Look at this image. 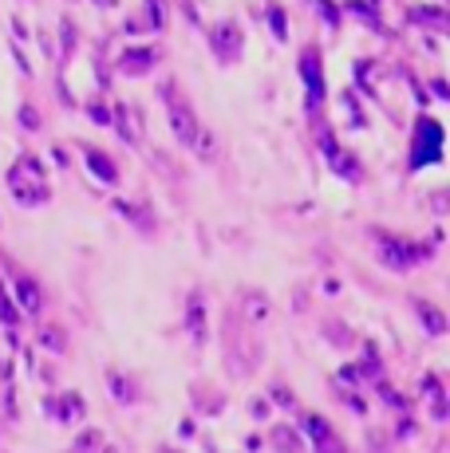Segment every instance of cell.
<instances>
[{"label":"cell","mask_w":450,"mask_h":453,"mask_svg":"<svg viewBox=\"0 0 450 453\" xmlns=\"http://www.w3.org/2000/svg\"><path fill=\"white\" fill-rule=\"evenodd\" d=\"M265 450L273 453H308L305 434L296 430V422H273L265 430Z\"/></svg>","instance_id":"e0dca14e"},{"label":"cell","mask_w":450,"mask_h":453,"mask_svg":"<svg viewBox=\"0 0 450 453\" xmlns=\"http://www.w3.org/2000/svg\"><path fill=\"white\" fill-rule=\"evenodd\" d=\"M154 453H186V450H182V445H174V441H158V445H154Z\"/></svg>","instance_id":"f35d334b"},{"label":"cell","mask_w":450,"mask_h":453,"mask_svg":"<svg viewBox=\"0 0 450 453\" xmlns=\"http://www.w3.org/2000/svg\"><path fill=\"white\" fill-rule=\"evenodd\" d=\"M193 438H198V418H193V414H186V418L178 422V441L186 445V441H193Z\"/></svg>","instance_id":"8d00e7d4"},{"label":"cell","mask_w":450,"mask_h":453,"mask_svg":"<svg viewBox=\"0 0 450 453\" xmlns=\"http://www.w3.org/2000/svg\"><path fill=\"white\" fill-rule=\"evenodd\" d=\"M415 434H418V418H415V410L399 414V418H395V426H391V438H395V441H411Z\"/></svg>","instance_id":"f1b7e54d"},{"label":"cell","mask_w":450,"mask_h":453,"mask_svg":"<svg viewBox=\"0 0 450 453\" xmlns=\"http://www.w3.org/2000/svg\"><path fill=\"white\" fill-rule=\"evenodd\" d=\"M316 146H320V154H324V162H328V170L332 173H340L344 182H352V186H359L364 177H368V170H364V162L352 154V150H344L336 142V134L328 130V123H324V130L316 126Z\"/></svg>","instance_id":"9c48e42d"},{"label":"cell","mask_w":450,"mask_h":453,"mask_svg":"<svg viewBox=\"0 0 450 453\" xmlns=\"http://www.w3.org/2000/svg\"><path fill=\"white\" fill-rule=\"evenodd\" d=\"M8 193L12 201L24 205V209H40V205L51 201V182H48V166L44 158L24 150V154L8 166Z\"/></svg>","instance_id":"277c9868"},{"label":"cell","mask_w":450,"mask_h":453,"mask_svg":"<svg viewBox=\"0 0 450 453\" xmlns=\"http://www.w3.org/2000/svg\"><path fill=\"white\" fill-rule=\"evenodd\" d=\"M368 241H371L375 260H379L387 272L403 276V272H415V268L431 265L434 256H438V241H442V236L434 233L431 241H418V236L395 233V229H383V225H371Z\"/></svg>","instance_id":"7a4b0ae2"},{"label":"cell","mask_w":450,"mask_h":453,"mask_svg":"<svg viewBox=\"0 0 450 453\" xmlns=\"http://www.w3.org/2000/svg\"><path fill=\"white\" fill-rule=\"evenodd\" d=\"M442 126H438V119H431V114H418L415 119V134H411V158H407V170H427V166H434V162H442Z\"/></svg>","instance_id":"8992f818"},{"label":"cell","mask_w":450,"mask_h":453,"mask_svg":"<svg viewBox=\"0 0 450 453\" xmlns=\"http://www.w3.org/2000/svg\"><path fill=\"white\" fill-rule=\"evenodd\" d=\"M296 430L305 434L308 453H355L336 430V422L320 410H296Z\"/></svg>","instance_id":"5b68a950"},{"label":"cell","mask_w":450,"mask_h":453,"mask_svg":"<svg viewBox=\"0 0 450 453\" xmlns=\"http://www.w3.org/2000/svg\"><path fill=\"white\" fill-rule=\"evenodd\" d=\"M209 47H213V56L222 67H233V63H241V51H245V32L237 20H222V24H213L209 28Z\"/></svg>","instance_id":"7c38bea8"},{"label":"cell","mask_w":450,"mask_h":453,"mask_svg":"<svg viewBox=\"0 0 450 453\" xmlns=\"http://www.w3.org/2000/svg\"><path fill=\"white\" fill-rule=\"evenodd\" d=\"M411 315H415V323L423 328L427 339H442V335L450 331L447 312H442L434 299H427V296H411Z\"/></svg>","instance_id":"2e32d148"},{"label":"cell","mask_w":450,"mask_h":453,"mask_svg":"<svg viewBox=\"0 0 450 453\" xmlns=\"http://www.w3.org/2000/svg\"><path fill=\"white\" fill-rule=\"evenodd\" d=\"M83 162H87V170L95 173L103 186H119V162H115L107 150H99V146H91V142H83Z\"/></svg>","instance_id":"ffe728a7"},{"label":"cell","mask_w":450,"mask_h":453,"mask_svg":"<svg viewBox=\"0 0 450 453\" xmlns=\"http://www.w3.org/2000/svg\"><path fill=\"white\" fill-rule=\"evenodd\" d=\"M269 28H273L276 40H289V24H285V8H269Z\"/></svg>","instance_id":"836d02e7"},{"label":"cell","mask_w":450,"mask_h":453,"mask_svg":"<svg viewBox=\"0 0 450 453\" xmlns=\"http://www.w3.org/2000/svg\"><path fill=\"white\" fill-rule=\"evenodd\" d=\"M103 387H107V394H111L123 410L139 406V402L146 398L143 378L134 375V371H123V367H107V371H103Z\"/></svg>","instance_id":"4fadbf2b"},{"label":"cell","mask_w":450,"mask_h":453,"mask_svg":"<svg viewBox=\"0 0 450 453\" xmlns=\"http://www.w3.org/2000/svg\"><path fill=\"white\" fill-rule=\"evenodd\" d=\"M190 398H193V418H222L225 402H229V394L217 382H209V378L190 382Z\"/></svg>","instance_id":"9a60e30c"},{"label":"cell","mask_w":450,"mask_h":453,"mask_svg":"<svg viewBox=\"0 0 450 453\" xmlns=\"http://www.w3.org/2000/svg\"><path fill=\"white\" fill-rule=\"evenodd\" d=\"M320 331H324V339H328L332 347H340V351H352V347L359 343V335H355L344 319H336V315H332V319H324Z\"/></svg>","instance_id":"cb8c5ba5"},{"label":"cell","mask_w":450,"mask_h":453,"mask_svg":"<svg viewBox=\"0 0 450 453\" xmlns=\"http://www.w3.org/2000/svg\"><path fill=\"white\" fill-rule=\"evenodd\" d=\"M87 114H91V123H99V126H111V107L107 103H87Z\"/></svg>","instance_id":"d590c367"},{"label":"cell","mask_w":450,"mask_h":453,"mask_svg":"<svg viewBox=\"0 0 450 453\" xmlns=\"http://www.w3.org/2000/svg\"><path fill=\"white\" fill-rule=\"evenodd\" d=\"M20 126H24V130H40V126H44V119H40V110H36L32 103L20 107Z\"/></svg>","instance_id":"e575fe53"},{"label":"cell","mask_w":450,"mask_h":453,"mask_svg":"<svg viewBox=\"0 0 450 453\" xmlns=\"http://www.w3.org/2000/svg\"><path fill=\"white\" fill-rule=\"evenodd\" d=\"M245 453H265V434H249L245 438Z\"/></svg>","instance_id":"74e56055"},{"label":"cell","mask_w":450,"mask_h":453,"mask_svg":"<svg viewBox=\"0 0 450 453\" xmlns=\"http://www.w3.org/2000/svg\"><path fill=\"white\" fill-rule=\"evenodd\" d=\"M265 398L273 402V410H285V414H296V410H300V398H296V391H292L285 378H273L269 391H265Z\"/></svg>","instance_id":"d4e9b609"},{"label":"cell","mask_w":450,"mask_h":453,"mask_svg":"<svg viewBox=\"0 0 450 453\" xmlns=\"http://www.w3.org/2000/svg\"><path fill=\"white\" fill-rule=\"evenodd\" d=\"M32 343L48 355H71V335L64 323H51V319H36V335Z\"/></svg>","instance_id":"ac0fdd59"},{"label":"cell","mask_w":450,"mask_h":453,"mask_svg":"<svg viewBox=\"0 0 450 453\" xmlns=\"http://www.w3.org/2000/svg\"><path fill=\"white\" fill-rule=\"evenodd\" d=\"M20 406H16V382H4L0 391V422H16Z\"/></svg>","instance_id":"83f0119b"},{"label":"cell","mask_w":450,"mask_h":453,"mask_svg":"<svg viewBox=\"0 0 450 453\" xmlns=\"http://www.w3.org/2000/svg\"><path fill=\"white\" fill-rule=\"evenodd\" d=\"M233 308L257 328V323H265L269 319V308H273V299H269V292H261V288H241L237 292V299H233Z\"/></svg>","instance_id":"d6986e66"},{"label":"cell","mask_w":450,"mask_h":453,"mask_svg":"<svg viewBox=\"0 0 450 453\" xmlns=\"http://www.w3.org/2000/svg\"><path fill=\"white\" fill-rule=\"evenodd\" d=\"M158 99L166 103V119H170L174 138L182 142V146H190L193 154H202L206 162H213V158H217V142H213V134L202 126L198 110L190 107V99L178 91L174 83H162V87H158Z\"/></svg>","instance_id":"3957f363"},{"label":"cell","mask_w":450,"mask_h":453,"mask_svg":"<svg viewBox=\"0 0 450 453\" xmlns=\"http://www.w3.org/2000/svg\"><path fill=\"white\" fill-rule=\"evenodd\" d=\"M371 391H375V398H379L387 410H395V414H407V410H415V398H407V394H403L395 382H387V375L375 378V382H371Z\"/></svg>","instance_id":"603a6c76"},{"label":"cell","mask_w":450,"mask_h":453,"mask_svg":"<svg viewBox=\"0 0 450 453\" xmlns=\"http://www.w3.org/2000/svg\"><path fill=\"white\" fill-rule=\"evenodd\" d=\"M115 213L127 221V225H134V233H143V236L158 233V217H154L143 201H115Z\"/></svg>","instance_id":"7402d4cb"},{"label":"cell","mask_w":450,"mask_h":453,"mask_svg":"<svg viewBox=\"0 0 450 453\" xmlns=\"http://www.w3.org/2000/svg\"><path fill=\"white\" fill-rule=\"evenodd\" d=\"M359 351H355V371H359V378L364 382H375V378H383L387 375V363H383V355H379V347L371 343V339H359Z\"/></svg>","instance_id":"44dd1931"},{"label":"cell","mask_w":450,"mask_h":453,"mask_svg":"<svg viewBox=\"0 0 450 453\" xmlns=\"http://www.w3.org/2000/svg\"><path fill=\"white\" fill-rule=\"evenodd\" d=\"M245 410H249L253 422H269V418H273V402H269L265 394H253V398L245 402Z\"/></svg>","instance_id":"4dcf8cb0"},{"label":"cell","mask_w":450,"mask_h":453,"mask_svg":"<svg viewBox=\"0 0 450 453\" xmlns=\"http://www.w3.org/2000/svg\"><path fill=\"white\" fill-rule=\"evenodd\" d=\"M20 323H24V312L16 308V299L4 292V296H0V328H16L20 331Z\"/></svg>","instance_id":"f546056e"},{"label":"cell","mask_w":450,"mask_h":453,"mask_svg":"<svg viewBox=\"0 0 450 453\" xmlns=\"http://www.w3.org/2000/svg\"><path fill=\"white\" fill-rule=\"evenodd\" d=\"M217 339H222V363L233 378H253L261 371V363H265V343L257 339V328H253L233 304L222 308Z\"/></svg>","instance_id":"6da1fadb"},{"label":"cell","mask_w":450,"mask_h":453,"mask_svg":"<svg viewBox=\"0 0 450 453\" xmlns=\"http://www.w3.org/2000/svg\"><path fill=\"white\" fill-rule=\"evenodd\" d=\"M296 71L305 79V107L312 119H320V107L328 99V79H324V56L316 44L300 47V60H296Z\"/></svg>","instance_id":"ba28073f"},{"label":"cell","mask_w":450,"mask_h":453,"mask_svg":"<svg viewBox=\"0 0 450 453\" xmlns=\"http://www.w3.org/2000/svg\"><path fill=\"white\" fill-rule=\"evenodd\" d=\"M336 398H340V406L344 410H352L355 418H368V398H364V394H359V387H340L336 382Z\"/></svg>","instance_id":"4316f807"},{"label":"cell","mask_w":450,"mask_h":453,"mask_svg":"<svg viewBox=\"0 0 450 453\" xmlns=\"http://www.w3.org/2000/svg\"><path fill=\"white\" fill-rule=\"evenodd\" d=\"M95 4H103V0H95Z\"/></svg>","instance_id":"60d3db41"},{"label":"cell","mask_w":450,"mask_h":453,"mask_svg":"<svg viewBox=\"0 0 450 453\" xmlns=\"http://www.w3.org/2000/svg\"><path fill=\"white\" fill-rule=\"evenodd\" d=\"M182 331H186L190 347H198V351L213 339V331H209V308H206V288H202V284H193L190 292H186V304H182Z\"/></svg>","instance_id":"8fae6325"},{"label":"cell","mask_w":450,"mask_h":453,"mask_svg":"<svg viewBox=\"0 0 450 453\" xmlns=\"http://www.w3.org/2000/svg\"><path fill=\"white\" fill-rule=\"evenodd\" d=\"M411 20H415V24H427V28H447V12H442V8H415Z\"/></svg>","instance_id":"1f68e13d"},{"label":"cell","mask_w":450,"mask_h":453,"mask_svg":"<svg viewBox=\"0 0 450 453\" xmlns=\"http://www.w3.org/2000/svg\"><path fill=\"white\" fill-rule=\"evenodd\" d=\"M364 445H368V453H391V441H387V430H375V426L368 430V438H364Z\"/></svg>","instance_id":"d6a6232c"},{"label":"cell","mask_w":450,"mask_h":453,"mask_svg":"<svg viewBox=\"0 0 450 453\" xmlns=\"http://www.w3.org/2000/svg\"><path fill=\"white\" fill-rule=\"evenodd\" d=\"M158 63H162V47L158 44H139V47H127V51L115 60V71L127 75V79H143V75H150Z\"/></svg>","instance_id":"5bb4252c"},{"label":"cell","mask_w":450,"mask_h":453,"mask_svg":"<svg viewBox=\"0 0 450 453\" xmlns=\"http://www.w3.org/2000/svg\"><path fill=\"white\" fill-rule=\"evenodd\" d=\"M107 434L99 430V426H80V434L71 438V445H67V453H99L103 445H107Z\"/></svg>","instance_id":"484cf974"},{"label":"cell","mask_w":450,"mask_h":453,"mask_svg":"<svg viewBox=\"0 0 450 453\" xmlns=\"http://www.w3.org/2000/svg\"><path fill=\"white\" fill-rule=\"evenodd\" d=\"M8 280H12V299H16V308L24 312V319H40V315L48 312V292H44V284H40V276L36 272H28V268H16L12 260H8Z\"/></svg>","instance_id":"30bf717a"},{"label":"cell","mask_w":450,"mask_h":453,"mask_svg":"<svg viewBox=\"0 0 450 453\" xmlns=\"http://www.w3.org/2000/svg\"><path fill=\"white\" fill-rule=\"evenodd\" d=\"M40 414L48 418V422L64 426V430H75V426L87 422V398L83 391H60V387H51L44 398H40Z\"/></svg>","instance_id":"52a82bcc"},{"label":"cell","mask_w":450,"mask_h":453,"mask_svg":"<svg viewBox=\"0 0 450 453\" xmlns=\"http://www.w3.org/2000/svg\"><path fill=\"white\" fill-rule=\"evenodd\" d=\"M99 453H119V445H115V441H107V445H103Z\"/></svg>","instance_id":"ab89813d"}]
</instances>
